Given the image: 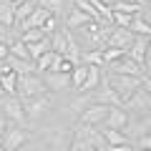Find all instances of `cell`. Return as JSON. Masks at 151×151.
<instances>
[{
  "instance_id": "cell-1",
  "label": "cell",
  "mask_w": 151,
  "mask_h": 151,
  "mask_svg": "<svg viewBox=\"0 0 151 151\" xmlns=\"http://www.w3.org/2000/svg\"><path fill=\"white\" fill-rule=\"evenodd\" d=\"M23 108H25V119L30 124V129H35L38 124L48 121L55 113L58 103H55V93H40V96H33L23 101Z\"/></svg>"
},
{
  "instance_id": "cell-2",
  "label": "cell",
  "mask_w": 151,
  "mask_h": 151,
  "mask_svg": "<svg viewBox=\"0 0 151 151\" xmlns=\"http://www.w3.org/2000/svg\"><path fill=\"white\" fill-rule=\"evenodd\" d=\"M101 81H106L108 86L113 88V91L119 93L121 103H124L126 98H129L131 93H134L136 88L141 86V78H139V76H121V73H108V70L103 68V65H101Z\"/></svg>"
},
{
  "instance_id": "cell-3",
  "label": "cell",
  "mask_w": 151,
  "mask_h": 151,
  "mask_svg": "<svg viewBox=\"0 0 151 151\" xmlns=\"http://www.w3.org/2000/svg\"><path fill=\"white\" fill-rule=\"evenodd\" d=\"M40 93H50V91L45 88V81H43V76L38 73V70H33V73H18V91H15V96L20 98V101L33 98V96H40Z\"/></svg>"
},
{
  "instance_id": "cell-4",
  "label": "cell",
  "mask_w": 151,
  "mask_h": 151,
  "mask_svg": "<svg viewBox=\"0 0 151 151\" xmlns=\"http://www.w3.org/2000/svg\"><path fill=\"white\" fill-rule=\"evenodd\" d=\"M0 113H3L5 121H10V124H18V126L30 129V124H28V119H25L23 101H20L18 96H3V98H0ZM30 131H33V129H30Z\"/></svg>"
},
{
  "instance_id": "cell-5",
  "label": "cell",
  "mask_w": 151,
  "mask_h": 151,
  "mask_svg": "<svg viewBox=\"0 0 151 151\" xmlns=\"http://www.w3.org/2000/svg\"><path fill=\"white\" fill-rule=\"evenodd\" d=\"M30 139H33V131H30V129H25V126H18V124H10V121H8L5 134H3L0 144L5 146V151H15V149H20L23 144H28Z\"/></svg>"
},
{
  "instance_id": "cell-6",
  "label": "cell",
  "mask_w": 151,
  "mask_h": 151,
  "mask_svg": "<svg viewBox=\"0 0 151 151\" xmlns=\"http://www.w3.org/2000/svg\"><path fill=\"white\" fill-rule=\"evenodd\" d=\"M121 106L129 111V116H141V113H149V108H151V93L144 91V88L139 86L124 103H121Z\"/></svg>"
},
{
  "instance_id": "cell-7",
  "label": "cell",
  "mask_w": 151,
  "mask_h": 151,
  "mask_svg": "<svg viewBox=\"0 0 151 151\" xmlns=\"http://www.w3.org/2000/svg\"><path fill=\"white\" fill-rule=\"evenodd\" d=\"M103 68L108 70V73H121V76H144V65L136 63L134 58H129V55H121V58L111 60V63H106Z\"/></svg>"
},
{
  "instance_id": "cell-8",
  "label": "cell",
  "mask_w": 151,
  "mask_h": 151,
  "mask_svg": "<svg viewBox=\"0 0 151 151\" xmlns=\"http://www.w3.org/2000/svg\"><path fill=\"white\" fill-rule=\"evenodd\" d=\"M43 81H45V88H48L50 93H55V96H60V93L65 91H73L70 88V73H58V70H43Z\"/></svg>"
},
{
  "instance_id": "cell-9",
  "label": "cell",
  "mask_w": 151,
  "mask_h": 151,
  "mask_svg": "<svg viewBox=\"0 0 151 151\" xmlns=\"http://www.w3.org/2000/svg\"><path fill=\"white\" fill-rule=\"evenodd\" d=\"M151 131V113H141V116H129V124H126L124 134L129 136V141L134 144L139 136L149 134Z\"/></svg>"
},
{
  "instance_id": "cell-10",
  "label": "cell",
  "mask_w": 151,
  "mask_h": 151,
  "mask_svg": "<svg viewBox=\"0 0 151 151\" xmlns=\"http://www.w3.org/2000/svg\"><path fill=\"white\" fill-rule=\"evenodd\" d=\"M106 113H108V106H103V103H88V106L78 113L76 121H81V124H86V126H101L103 119H106Z\"/></svg>"
},
{
  "instance_id": "cell-11",
  "label": "cell",
  "mask_w": 151,
  "mask_h": 151,
  "mask_svg": "<svg viewBox=\"0 0 151 151\" xmlns=\"http://www.w3.org/2000/svg\"><path fill=\"white\" fill-rule=\"evenodd\" d=\"M126 124H129V111L124 106H108V113L98 129H121L124 131Z\"/></svg>"
},
{
  "instance_id": "cell-12",
  "label": "cell",
  "mask_w": 151,
  "mask_h": 151,
  "mask_svg": "<svg viewBox=\"0 0 151 151\" xmlns=\"http://www.w3.org/2000/svg\"><path fill=\"white\" fill-rule=\"evenodd\" d=\"M134 43V33L129 30V28H113L111 30V35L106 38V45L108 48H121V50H129V45ZM106 45H103V48H106Z\"/></svg>"
},
{
  "instance_id": "cell-13",
  "label": "cell",
  "mask_w": 151,
  "mask_h": 151,
  "mask_svg": "<svg viewBox=\"0 0 151 151\" xmlns=\"http://www.w3.org/2000/svg\"><path fill=\"white\" fill-rule=\"evenodd\" d=\"M38 5L45 8L50 15H55V18H60V20H63L65 13L73 8V0H38Z\"/></svg>"
},
{
  "instance_id": "cell-14",
  "label": "cell",
  "mask_w": 151,
  "mask_h": 151,
  "mask_svg": "<svg viewBox=\"0 0 151 151\" xmlns=\"http://www.w3.org/2000/svg\"><path fill=\"white\" fill-rule=\"evenodd\" d=\"M88 20H91V18H88L86 13L81 10V8H76V5H73V8H70L68 13H65V18H63V20H60V23H63V25L68 28V30H76V28L86 25Z\"/></svg>"
},
{
  "instance_id": "cell-15",
  "label": "cell",
  "mask_w": 151,
  "mask_h": 151,
  "mask_svg": "<svg viewBox=\"0 0 151 151\" xmlns=\"http://www.w3.org/2000/svg\"><path fill=\"white\" fill-rule=\"evenodd\" d=\"M35 8H38V0H20V3H15V23H13V28L20 30V25L25 23V18L30 15Z\"/></svg>"
},
{
  "instance_id": "cell-16",
  "label": "cell",
  "mask_w": 151,
  "mask_h": 151,
  "mask_svg": "<svg viewBox=\"0 0 151 151\" xmlns=\"http://www.w3.org/2000/svg\"><path fill=\"white\" fill-rule=\"evenodd\" d=\"M48 18H50V13L45 10V8H40V5H38L35 10H33L30 15L25 18V23L20 25V30H18V33H23V30H30V28H43V23L48 20Z\"/></svg>"
},
{
  "instance_id": "cell-17",
  "label": "cell",
  "mask_w": 151,
  "mask_h": 151,
  "mask_svg": "<svg viewBox=\"0 0 151 151\" xmlns=\"http://www.w3.org/2000/svg\"><path fill=\"white\" fill-rule=\"evenodd\" d=\"M101 134H103V139H106L108 149H111V146H121V144H131L129 136H126L121 129H101Z\"/></svg>"
},
{
  "instance_id": "cell-18",
  "label": "cell",
  "mask_w": 151,
  "mask_h": 151,
  "mask_svg": "<svg viewBox=\"0 0 151 151\" xmlns=\"http://www.w3.org/2000/svg\"><path fill=\"white\" fill-rule=\"evenodd\" d=\"M86 76H88V65H86V63H78L73 70H70V88H73L76 93L83 88V83H86Z\"/></svg>"
},
{
  "instance_id": "cell-19",
  "label": "cell",
  "mask_w": 151,
  "mask_h": 151,
  "mask_svg": "<svg viewBox=\"0 0 151 151\" xmlns=\"http://www.w3.org/2000/svg\"><path fill=\"white\" fill-rule=\"evenodd\" d=\"M101 86V65H88V76H86V83H83V88L78 93H88L93 91V88Z\"/></svg>"
},
{
  "instance_id": "cell-20",
  "label": "cell",
  "mask_w": 151,
  "mask_h": 151,
  "mask_svg": "<svg viewBox=\"0 0 151 151\" xmlns=\"http://www.w3.org/2000/svg\"><path fill=\"white\" fill-rule=\"evenodd\" d=\"M129 30L134 33V35H146V38H149V35H151V23L139 13V15H134V20H131Z\"/></svg>"
},
{
  "instance_id": "cell-21",
  "label": "cell",
  "mask_w": 151,
  "mask_h": 151,
  "mask_svg": "<svg viewBox=\"0 0 151 151\" xmlns=\"http://www.w3.org/2000/svg\"><path fill=\"white\" fill-rule=\"evenodd\" d=\"M15 23V3L0 0V25H13Z\"/></svg>"
},
{
  "instance_id": "cell-22",
  "label": "cell",
  "mask_w": 151,
  "mask_h": 151,
  "mask_svg": "<svg viewBox=\"0 0 151 151\" xmlns=\"http://www.w3.org/2000/svg\"><path fill=\"white\" fill-rule=\"evenodd\" d=\"M0 86H3V91H5V96H15V91H18V73L15 70L3 73L0 76Z\"/></svg>"
},
{
  "instance_id": "cell-23",
  "label": "cell",
  "mask_w": 151,
  "mask_h": 151,
  "mask_svg": "<svg viewBox=\"0 0 151 151\" xmlns=\"http://www.w3.org/2000/svg\"><path fill=\"white\" fill-rule=\"evenodd\" d=\"M28 45V53H30V58L35 60L38 55H43L45 50H50V35L40 38V40H35V43H25Z\"/></svg>"
},
{
  "instance_id": "cell-24",
  "label": "cell",
  "mask_w": 151,
  "mask_h": 151,
  "mask_svg": "<svg viewBox=\"0 0 151 151\" xmlns=\"http://www.w3.org/2000/svg\"><path fill=\"white\" fill-rule=\"evenodd\" d=\"M55 55H58V53H55V50H45L43 55H38V58L33 60V63H35V70H38V73H43V70H48L50 65H53Z\"/></svg>"
},
{
  "instance_id": "cell-25",
  "label": "cell",
  "mask_w": 151,
  "mask_h": 151,
  "mask_svg": "<svg viewBox=\"0 0 151 151\" xmlns=\"http://www.w3.org/2000/svg\"><path fill=\"white\" fill-rule=\"evenodd\" d=\"M111 10H119V13H129V15H139L144 10V5H136V3H126V0H116L111 5Z\"/></svg>"
},
{
  "instance_id": "cell-26",
  "label": "cell",
  "mask_w": 151,
  "mask_h": 151,
  "mask_svg": "<svg viewBox=\"0 0 151 151\" xmlns=\"http://www.w3.org/2000/svg\"><path fill=\"white\" fill-rule=\"evenodd\" d=\"M10 55H15V58H23V60H33L30 58V53H28V45L23 43L20 38H15L10 43Z\"/></svg>"
},
{
  "instance_id": "cell-27",
  "label": "cell",
  "mask_w": 151,
  "mask_h": 151,
  "mask_svg": "<svg viewBox=\"0 0 151 151\" xmlns=\"http://www.w3.org/2000/svg\"><path fill=\"white\" fill-rule=\"evenodd\" d=\"M131 20H134V15H129V13H119V10H111V23L119 28H129Z\"/></svg>"
},
{
  "instance_id": "cell-28",
  "label": "cell",
  "mask_w": 151,
  "mask_h": 151,
  "mask_svg": "<svg viewBox=\"0 0 151 151\" xmlns=\"http://www.w3.org/2000/svg\"><path fill=\"white\" fill-rule=\"evenodd\" d=\"M15 38H20V33H18L13 25H0V43H8V45H10Z\"/></svg>"
},
{
  "instance_id": "cell-29",
  "label": "cell",
  "mask_w": 151,
  "mask_h": 151,
  "mask_svg": "<svg viewBox=\"0 0 151 151\" xmlns=\"http://www.w3.org/2000/svg\"><path fill=\"white\" fill-rule=\"evenodd\" d=\"M40 38H45V33L40 30V28H30V30H23L20 33L23 43H35V40H40Z\"/></svg>"
},
{
  "instance_id": "cell-30",
  "label": "cell",
  "mask_w": 151,
  "mask_h": 151,
  "mask_svg": "<svg viewBox=\"0 0 151 151\" xmlns=\"http://www.w3.org/2000/svg\"><path fill=\"white\" fill-rule=\"evenodd\" d=\"M68 151H93L91 146H88V141L83 139V136H78V134H73V141H70V146H68Z\"/></svg>"
},
{
  "instance_id": "cell-31",
  "label": "cell",
  "mask_w": 151,
  "mask_h": 151,
  "mask_svg": "<svg viewBox=\"0 0 151 151\" xmlns=\"http://www.w3.org/2000/svg\"><path fill=\"white\" fill-rule=\"evenodd\" d=\"M15 151H48V146H45L40 139H35V136H33L28 144H23L20 149H15Z\"/></svg>"
},
{
  "instance_id": "cell-32",
  "label": "cell",
  "mask_w": 151,
  "mask_h": 151,
  "mask_svg": "<svg viewBox=\"0 0 151 151\" xmlns=\"http://www.w3.org/2000/svg\"><path fill=\"white\" fill-rule=\"evenodd\" d=\"M134 146H136V149H151V131L144 134V136H139V139L134 141Z\"/></svg>"
},
{
  "instance_id": "cell-33",
  "label": "cell",
  "mask_w": 151,
  "mask_h": 151,
  "mask_svg": "<svg viewBox=\"0 0 151 151\" xmlns=\"http://www.w3.org/2000/svg\"><path fill=\"white\" fill-rule=\"evenodd\" d=\"M108 151H136L134 144H121V146H111Z\"/></svg>"
},
{
  "instance_id": "cell-34",
  "label": "cell",
  "mask_w": 151,
  "mask_h": 151,
  "mask_svg": "<svg viewBox=\"0 0 151 151\" xmlns=\"http://www.w3.org/2000/svg\"><path fill=\"white\" fill-rule=\"evenodd\" d=\"M8 55H10V45H8V43H0V60H5Z\"/></svg>"
},
{
  "instance_id": "cell-35",
  "label": "cell",
  "mask_w": 151,
  "mask_h": 151,
  "mask_svg": "<svg viewBox=\"0 0 151 151\" xmlns=\"http://www.w3.org/2000/svg\"><path fill=\"white\" fill-rule=\"evenodd\" d=\"M141 88L151 93V76H141Z\"/></svg>"
},
{
  "instance_id": "cell-36",
  "label": "cell",
  "mask_w": 151,
  "mask_h": 151,
  "mask_svg": "<svg viewBox=\"0 0 151 151\" xmlns=\"http://www.w3.org/2000/svg\"><path fill=\"white\" fill-rule=\"evenodd\" d=\"M141 15L151 23V0H146V5H144V10H141Z\"/></svg>"
},
{
  "instance_id": "cell-37",
  "label": "cell",
  "mask_w": 151,
  "mask_h": 151,
  "mask_svg": "<svg viewBox=\"0 0 151 151\" xmlns=\"http://www.w3.org/2000/svg\"><path fill=\"white\" fill-rule=\"evenodd\" d=\"M144 76H151V58L144 60Z\"/></svg>"
},
{
  "instance_id": "cell-38",
  "label": "cell",
  "mask_w": 151,
  "mask_h": 151,
  "mask_svg": "<svg viewBox=\"0 0 151 151\" xmlns=\"http://www.w3.org/2000/svg\"><path fill=\"white\" fill-rule=\"evenodd\" d=\"M5 126H8L5 116H0V139H3V134H5Z\"/></svg>"
},
{
  "instance_id": "cell-39",
  "label": "cell",
  "mask_w": 151,
  "mask_h": 151,
  "mask_svg": "<svg viewBox=\"0 0 151 151\" xmlns=\"http://www.w3.org/2000/svg\"><path fill=\"white\" fill-rule=\"evenodd\" d=\"M126 3H136V5H146V0H126Z\"/></svg>"
},
{
  "instance_id": "cell-40",
  "label": "cell",
  "mask_w": 151,
  "mask_h": 151,
  "mask_svg": "<svg viewBox=\"0 0 151 151\" xmlns=\"http://www.w3.org/2000/svg\"><path fill=\"white\" fill-rule=\"evenodd\" d=\"M101 3H103V5H108V8H111L113 3H116V0H101Z\"/></svg>"
},
{
  "instance_id": "cell-41",
  "label": "cell",
  "mask_w": 151,
  "mask_h": 151,
  "mask_svg": "<svg viewBox=\"0 0 151 151\" xmlns=\"http://www.w3.org/2000/svg\"><path fill=\"white\" fill-rule=\"evenodd\" d=\"M3 96H5V91H3V86H0V98H3Z\"/></svg>"
},
{
  "instance_id": "cell-42",
  "label": "cell",
  "mask_w": 151,
  "mask_h": 151,
  "mask_svg": "<svg viewBox=\"0 0 151 151\" xmlns=\"http://www.w3.org/2000/svg\"><path fill=\"white\" fill-rule=\"evenodd\" d=\"M136 151H151V149H136Z\"/></svg>"
},
{
  "instance_id": "cell-43",
  "label": "cell",
  "mask_w": 151,
  "mask_h": 151,
  "mask_svg": "<svg viewBox=\"0 0 151 151\" xmlns=\"http://www.w3.org/2000/svg\"><path fill=\"white\" fill-rule=\"evenodd\" d=\"M0 151H5V146H3V144H0Z\"/></svg>"
},
{
  "instance_id": "cell-44",
  "label": "cell",
  "mask_w": 151,
  "mask_h": 151,
  "mask_svg": "<svg viewBox=\"0 0 151 151\" xmlns=\"http://www.w3.org/2000/svg\"><path fill=\"white\" fill-rule=\"evenodd\" d=\"M149 113H151V108H149Z\"/></svg>"
}]
</instances>
